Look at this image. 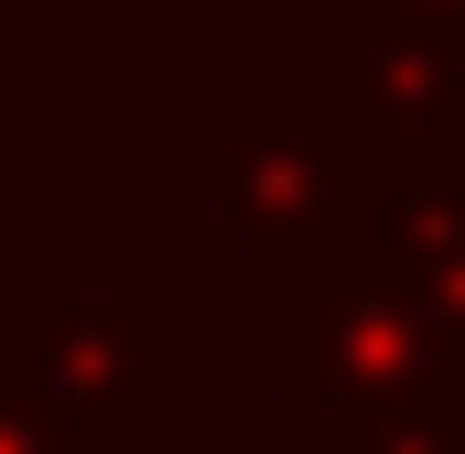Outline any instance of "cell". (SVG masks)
Returning <instances> with one entry per match:
<instances>
[{"label":"cell","instance_id":"6","mask_svg":"<svg viewBox=\"0 0 465 454\" xmlns=\"http://www.w3.org/2000/svg\"><path fill=\"white\" fill-rule=\"evenodd\" d=\"M336 11H368L379 33H422V44H455L465 54V0H336Z\"/></svg>","mask_w":465,"mask_h":454},{"label":"cell","instance_id":"5","mask_svg":"<svg viewBox=\"0 0 465 454\" xmlns=\"http://www.w3.org/2000/svg\"><path fill=\"white\" fill-rule=\"evenodd\" d=\"M0 454H76V444H65V422L44 411V390H33L22 346H0Z\"/></svg>","mask_w":465,"mask_h":454},{"label":"cell","instance_id":"1","mask_svg":"<svg viewBox=\"0 0 465 454\" xmlns=\"http://www.w3.org/2000/svg\"><path fill=\"white\" fill-rule=\"evenodd\" d=\"M173 195L217 206L249 249H303V238H336L357 206V152L347 119L314 98H228L217 141H195L173 163Z\"/></svg>","mask_w":465,"mask_h":454},{"label":"cell","instance_id":"4","mask_svg":"<svg viewBox=\"0 0 465 454\" xmlns=\"http://www.w3.org/2000/svg\"><path fill=\"white\" fill-rule=\"evenodd\" d=\"M325 271L465 357V184H379L325 238Z\"/></svg>","mask_w":465,"mask_h":454},{"label":"cell","instance_id":"3","mask_svg":"<svg viewBox=\"0 0 465 454\" xmlns=\"http://www.w3.org/2000/svg\"><path fill=\"white\" fill-rule=\"evenodd\" d=\"M325 109L347 119L357 195L379 184H465V54L422 33H368L325 65Z\"/></svg>","mask_w":465,"mask_h":454},{"label":"cell","instance_id":"2","mask_svg":"<svg viewBox=\"0 0 465 454\" xmlns=\"http://www.w3.org/2000/svg\"><path fill=\"white\" fill-rule=\"evenodd\" d=\"M11 346H22L44 411L65 422V444L109 454V444H130V411L173 390L184 314L163 292H33Z\"/></svg>","mask_w":465,"mask_h":454}]
</instances>
